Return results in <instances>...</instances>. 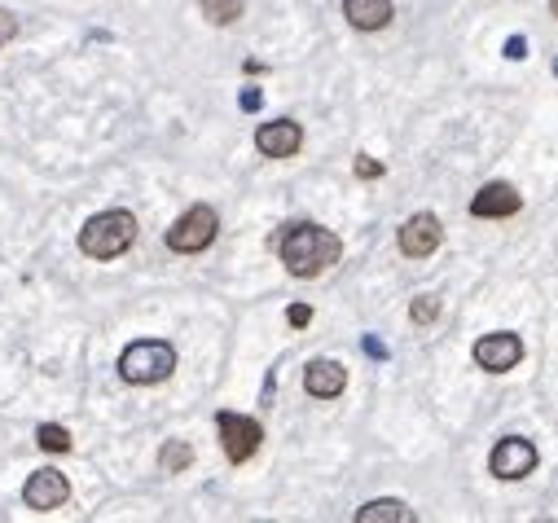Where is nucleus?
<instances>
[{
	"mask_svg": "<svg viewBox=\"0 0 558 523\" xmlns=\"http://www.w3.org/2000/svg\"><path fill=\"white\" fill-rule=\"evenodd\" d=\"M216 233H220V216L207 203H198V207H189L172 229H167V247L181 251V255H198V251H207L211 242H216Z\"/></svg>",
	"mask_w": 558,
	"mask_h": 523,
	"instance_id": "20e7f679",
	"label": "nucleus"
},
{
	"mask_svg": "<svg viewBox=\"0 0 558 523\" xmlns=\"http://www.w3.org/2000/svg\"><path fill=\"white\" fill-rule=\"evenodd\" d=\"M550 14H554V18H558V0H550Z\"/></svg>",
	"mask_w": 558,
	"mask_h": 523,
	"instance_id": "b1692460",
	"label": "nucleus"
},
{
	"mask_svg": "<svg viewBox=\"0 0 558 523\" xmlns=\"http://www.w3.org/2000/svg\"><path fill=\"white\" fill-rule=\"evenodd\" d=\"M506 58H510V62H523V58H528V40H523V36H510V40H506Z\"/></svg>",
	"mask_w": 558,
	"mask_h": 523,
	"instance_id": "412c9836",
	"label": "nucleus"
},
{
	"mask_svg": "<svg viewBox=\"0 0 558 523\" xmlns=\"http://www.w3.org/2000/svg\"><path fill=\"white\" fill-rule=\"evenodd\" d=\"M194 462V449H189L185 440H167L163 444V453H159V466L167 475H176V471H185V466Z\"/></svg>",
	"mask_w": 558,
	"mask_h": 523,
	"instance_id": "2eb2a0df",
	"label": "nucleus"
},
{
	"mask_svg": "<svg viewBox=\"0 0 558 523\" xmlns=\"http://www.w3.org/2000/svg\"><path fill=\"white\" fill-rule=\"evenodd\" d=\"M304 387H308V396H317V400H334L348 387V370H343L339 361H312L304 370Z\"/></svg>",
	"mask_w": 558,
	"mask_h": 523,
	"instance_id": "f8f14e48",
	"label": "nucleus"
},
{
	"mask_svg": "<svg viewBox=\"0 0 558 523\" xmlns=\"http://www.w3.org/2000/svg\"><path fill=\"white\" fill-rule=\"evenodd\" d=\"M352 168H356V176H361V181H378V176H383V163L370 159V154H361Z\"/></svg>",
	"mask_w": 558,
	"mask_h": 523,
	"instance_id": "6ab92c4d",
	"label": "nucleus"
},
{
	"mask_svg": "<svg viewBox=\"0 0 558 523\" xmlns=\"http://www.w3.org/2000/svg\"><path fill=\"white\" fill-rule=\"evenodd\" d=\"M286 321H290V326H295V330H304L308 321H312V308H308V304H290V313H286Z\"/></svg>",
	"mask_w": 558,
	"mask_h": 523,
	"instance_id": "aec40b11",
	"label": "nucleus"
},
{
	"mask_svg": "<svg viewBox=\"0 0 558 523\" xmlns=\"http://www.w3.org/2000/svg\"><path fill=\"white\" fill-rule=\"evenodd\" d=\"M554 75H558V58H554Z\"/></svg>",
	"mask_w": 558,
	"mask_h": 523,
	"instance_id": "393cba45",
	"label": "nucleus"
},
{
	"mask_svg": "<svg viewBox=\"0 0 558 523\" xmlns=\"http://www.w3.org/2000/svg\"><path fill=\"white\" fill-rule=\"evenodd\" d=\"M523 361V343L519 335H484L475 343V365L479 370H488V374H506V370H515V365Z\"/></svg>",
	"mask_w": 558,
	"mask_h": 523,
	"instance_id": "6e6552de",
	"label": "nucleus"
},
{
	"mask_svg": "<svg viewBox=\"0 0 558 523\" xmlns=\"http://www.w3.org/2000/svg\"><path fill=\"white\" fill-rule=\"evenodd\" d=\"M497 480H523V475L537 471V444L523 440V436H506L493 449V458H488Z\"/></svg>",
	"mask_w": 558,
	"mask_h": 523,
	"instance_id": "423d86ee",
	"label": "nucleus"
},
{
	"mask_svg": "<svg viewBox=\"0 0 558 523\" xmlns=\"http://www.w3.org/2000/svg\"><path fill=\"white\" fill-rule=\"evenodd\" d=\"M418 515L409 510L405 502H392V497H383V502H370L356 510V523H414Z\"/></svg>",
	"mask_w": 558,
	"mask_h": 523,
	"instance_id": "4468645a",
	"label": "nucleus"
},
{
	"mask_svg": "<svg viewBox=\"0 0 558 523\" xmlns=\"http://www.w3.org/2000/svg\"><path fill=\"white\" fill-rule=\"evenodd\" d=\"M409 317H414L418 326H427V321L440 317V299H435V295H418L414 304H409Z\"/></svg>",
	"mask_w": 558,
	"mask_h": 523,
	"instance_id": "a211bd4d",
	"label": "nucleus"
},
{
	"mask_svg": "<svg viewBox=\"0 0 558 523\" xmlns=\"http://www.w3.org/2000/svg\"><path fill=\"white\" fill-rule=\"evenodd\" d=\"M27 506L31 510H58L66 497H71V484H66V475L62 471H49V466H44V471H36L27 480Z\"/></svg>",
	"mask_w": 558,
	"mask_h": 523,
	"instance_id": "9b49d317",
	"label": "nucleus"
},
{
	"mask_svg": "<svg viewBox=\"0 0 558 523\" xmlns=\"http://www.w3.org/2000/svg\"><path fill=\"white\" fill-rule=\"evenodd\" d=\"M132 242H137V216H132V211H119V207L93 216L80 229V251L93 255V260H115V255H124Z\"/></svg>",
	"mask_w": 558,
	"mask_h": 523,
	"instance_id": "f03ea898",
	"label": "nucleus"
},
{
	"mask_svg": "<svg viewBox=\"0 0 558 523\" xmlns=\"http://www.w3.org/2000/svg\"><path fill=\"white\" fill-rule=\"evenodd\" d=\"M203 18L216 22V27H229V22L242 18V0H203Z\"/></svg>",
	"mask_w": 558,
	"mask_h": 523,
	"instance_id": "dca6fc26",
	"label": "nucleus"
},
{
	"mask_svg": "<svg viewBox=\"0 0 558 523\" xmlns=\"http://www.w3.org/2000/svg\"><path fill=\"white\" fill-rule=\"evenodd\" d=\"M277 251H282V264L295 277H317L330 264H339L343 242H339V233H330L321 225H290L282 233V242H277Z\"/></svg>",
	"mask_w": 558,
	"mask_h": 523,
	"instance_id": "f257e3e1",
	"label": "nucleus"
},
{
	"mask_svg": "<svg viewBox=\"0 0 558 523\" xmlns=\"http://www.w3.org/2000/svg\"><path fill=\"white\" fill-rule=\"evenodd\" d=\"M216 427H220V444H225V458L233 466H242V462H251L255 458V449H260V440H264V427L255 418L247 414H220L216 418Z\"/></svg>",
	"mask_w": 558,
	"mask_h": 523,
	"instance_id": "39448f33",
	"label": "nucleus"
},
{
	"mask_svg": "<svg viewBox=\"0 0 558 523\" xmlns=\"http://www.w3.org/2000/svg\"><path fill=\"white\" fill-rule=\"evenodd\" d=\"M440 242H444V225L431 216V211L409 216L405 229H400V251H405L409 260H427L431 251H440Z\"/></svg>",
	"mask_w": 558,
	"mask_h": 523,
	"instance_id": "0eeeda50",
	"label": "nucleus"
},
{
	"mask_svg": "<svg viewBox=\"0 0 558 523\" xmlns=\"http://www.w3.org/2000/svg\"><path fill=\"white\" fill-rule=\"evenodd\" d=\"M36 440H40L44 453H66V449H71V431L58 427V422H44V427L36 431Z\"/></svg>",
	"mask_w": 558,
	"mask_h": 523,
	"instance_id": "f3484780",
	"label": "nucleus"
},
{
	"mask_svg": "<svg viewBox=\"0 0 558 523\" xmlns=\"http://www.w3.org/2000/svg\"><path fill=\"white\" fill-rule=\"evenodd\" d=\"M519 207H523L519 189H515V185H506V181H493V185H484V189H479V194L471 198V216H479V220H501V216H515Z\"/></svg>",
	"mask_w": 558,
	"mask_h": 523,
	"instance_id": "9d476101",
	"label": "nucleus"
},
{
	"mask_svg": "<svg viewBox=\"0 0 558 523\" xmlns=\"http://www.w3.org/2000/svg\"><path fill=\"white\" fill-rule=\"evenodd\" d=\"M299 146H304V128L295 119H273L255 132V150L264 159H290V154H299Z\"/></svg>",
	"mask_w": 558,
	"mask_h": 523,
	"instance_id": "1a4fd4ad",
	"label": "nucleus"
},
{
	"mask_svg": "<svg viewBox=\"0 0 558 523\" xmlns=\"http://www.w3.org/2000/svg\"><path fill=\"white\" fill-rule=\"evenodd\" d=\"M172 370H176V352H172V343H163V339H141V343H132V348H124V356H119V374L137 387L163 383Z\"/></svg>",
	"mask_w": 558,
	"mask_h": 523,
	"instance_id": "7ed1b4c3",
	"label": "nucleus"
},
{
	"mask_svg": "<svg viewBox=\"0 0 558 523\" xmlns=\"http://www.w3.org/2000/svg\"><path fill=\"white\" fill-rule=\"evenodd\" d=\"M343 18L356 31H383L392 22V0H343Z\"/></svg>",
	"mask_w": 558,
	"mask_h": 523,
	"instance_id": "ddd939ff",
	"label": "nucleus"
},
{
	"mask_svg": "<svg viewBox=\"0 0 558 523\" xmlns=\"http://www.w3.org/2000/svg\"><path fill=\"white\" fill-rule=\"evenodd\" d=\"M260 106H264L260 88H242V110H260Z\"/></svg>",
	"mask_w": 558,
	"mask_h": 523,
	"instance_id": "5701e85b",
	"label": "nucleus"
},
{
	"mask_svg": "<svg viewBox=\"0 0 558 523\" xmlns=\"http://www.w3.org/2000/svg\"><path fill=\"white\" fill-rule=\"evenodd\" d=\"M361 348H365V352H370V356H374V361H387V343H383V339H374V335H365V339H361Z\"/></svg>",
	"mask_w": 558,
	"mask_h": 523,
	"instance_id": "4be33fe9",
	"label": "nucleus"
}]
</instances>
